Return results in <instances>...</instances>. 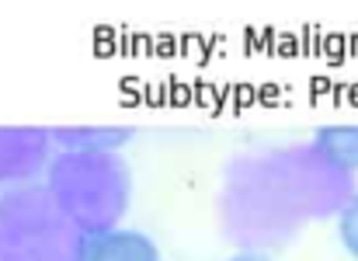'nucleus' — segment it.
Segmentation results:
<instances>
[{
    "label": "nucleus",
    "instance_id": "nucleus-9",
    "mask_svg": "<svg viewBox=\"0 0 358 261\" xmlns=\"http://www.w3.org/2000/svg\"><path fill=\"white\" fill-rule=\"evenodd\" d=\"M230 261H271L264 251H243V255H234Z\"/></svg>",
    "mask_w": 358,
    "mask_h": 261
},
{
    "label": "nucleus",
    "instance_id": "nucleus-8",
    "mask_svg": "<svg viewBox=\"0 0 358 261\" xmlns=\"http://www.w3.org/2000/svg\"><path fill=\"white\" fill-rule=\"evenodd\" d=\"M338 237H341V248L358 261V192H352L345 206L338 209Z\"/></svg>",
    "mask_w": 358,
    "mask_h": 261
},
{
    "label": "nucleus",
    "instance_id": "nucleus-5",
    "mask_svg": "<svg viewBox=\"0 0 358 261\" xmlns=\"http://www.w3.org/2000/svg\"><path fill=\"white\" fill-rule=\"evenodd\" d=\"M77 261H160V248L143 230L112 227L101 234H87L80 241Z\"/></svg>",
    "mask_w": 358,
    "mask_h": 261
},
{
    "label": "nucleus",
    "instance_id": "nucleus-6",
    "mask_svg": "<svg viewBox=\"0 0 358 261\" xmlns=\"http://www.w3.org/2000/svg\"><path fill=\"white\" fill-rule=\"evenodd\" d=\"M132 129L125 126H77V129H49V139H59L63 150L73 153H115L122 143H129Z\"/></svg>",
    "mask_w": 358,
    "mask_h": 261
},
{
    "label": "nucleus",
    "instance_id": "nucleus-7",
    "mask_svg": "<svg viewBox=\"0 0 358 261\" xmlns=\"http://www.w3.org/2000/svg\"><path fill=\"white\" fill-rule=\"evenodd\" d=\"M331 167L345 171L355 178L358 171V126H324V129L313 132V143H310Z\"/></svg>",
    "mask_w": 358,
    "mask_h": 261
},
{
    "label": "nucleus",
    "instance_id": "nucleus-3",
    "mask_svg": "<svg viewBox=\"0 0 358 261\" xmlns=\"http://www.w3.org/2000/svg\"><path fill=\"white\" fill-rule=\"evenodd\" d=\"M84 234L38 185L0 188V261H77Z\"/></svg>",
    "mask_w": 358,
    "mask_h": 261
},
{
    "label": "nucleus",
    "instance_id": "nucleus-1",
    "mask_svg": "<svg viewBox=\"0 0 358 261\" xmlns=\"http://www.w3.org/2000/svg\"><path fill=\"white\" fill-rule=\"evenodd\" d=\"M352 195V174L331 167L313 146H282L237 160L223 192L227 234L243 244L289 241L310 220Z\"/></svg>",
    "mask_w": 358,
    "mask_h": 261
},
{
    "label": "nucleus",
    "instance_id": "nucleus-2",
    "mask_svg": "<svg viewBox=\"0 0 358 261\" xmlns=\"http://www.w3.org/2000/svg\"><path fill=\"white\" fill-rule=\"evenodd\" d=\"M56 209L87 237L119 227L129 209V167L115 153H73L63 150L45 164V185Z\"/></svg>",
    "mask_w": 358,
    "mask_h": 261
},
{
    "label": "nucleus",
    "instance_id": "nucleus-4",
    "mask_svg": "<svg viewBox=\"0 0 358 261\" xmlns=\"http://www.w3.org/2000/svg\"><path fill=\"white\" fill-rule=\"evenodd\" d=\"M49 164V132L45 129H0V188L24 185Z\"/></svg>",
    "mask_w": 358,
    "mask_h": 261
}]
</instances>
